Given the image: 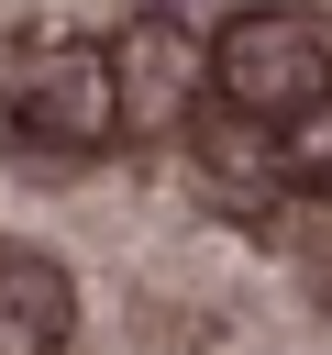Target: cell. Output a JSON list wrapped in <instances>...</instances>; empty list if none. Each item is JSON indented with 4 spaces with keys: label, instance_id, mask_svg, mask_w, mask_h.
I'll return each instance as SVG.
<instances>
[{
    "label": "cell",
    "instance_id": "6da1fadb",
    "mask_svg": "<svg viewBox=\"0 0 332 355\" xmlns=\"http://www.w3.org/2000/svg\"><path fill=\"white\" fill-rule=\"evenodd\" d=\"M0 133L33 166H77L100 144H122V100H111V44L89 33H22L0 55Z\"/></svg>",
    "mask_w": 332,
    "mask_h": 355
},
{
    "label": "cell",
    "instance_id": "7a4b0ae2",
    "mask_svg": "<svg viewBox=\"0 0 332 355\" xmlns=\"http://www.w3.org/2000/svg\"><path fill=\"white\" fill-rule=\"evenodd\" d=\"M199 67H210V100L221 111L288 122V111L332 100V22H310V11H232Z\"/></svg>",
    "mask_w": 332,
    "mask_h": 355
},
{
    "label": "cell",
    "instance_id": "3957f363",
    "mask_svg": "<svg viewBox=\"0 0 332 355\" xmlns=\"http://www.w3.org/2000/svg\"><path fill=\"white\" fill-rule=\"evenodd\" d=\"M111 100H122V133L133 144H155V133H177L199 111V44H188L177 11H133L111 33Z\"/></svg>",
    "mask_w": 332,
    "mask_h": 355
},
{
    "label": "cell",
    "instance_id": "277c9868",
    "mask_svg": "<svg viewBox=\"0 0 332 355\" xmlns=\"http://www.w3.org/2000/svg\"><path fill=\"white\" fill-rule=\"evenodd\" d=\"M66 344H77V277L44 244L0 233V355H66Z\"/></svg>",
    "mask_w": 332,
    "mask_h": 355
},
{
    "label": "cell",
    "instance_id": "5b68a950",
    "mask_svg": "<svg viewBox=\"0 0 332 355\" xmlns=\"http://www.w3.org/2000/svg\"><path fill=\"white\" fill-rule=\"evenodd\" d=\"M310 300L332 311V244H310Z\"/></svg>",
    "mask_w": 332,
    "mask_h": 355
}]
</instances>
